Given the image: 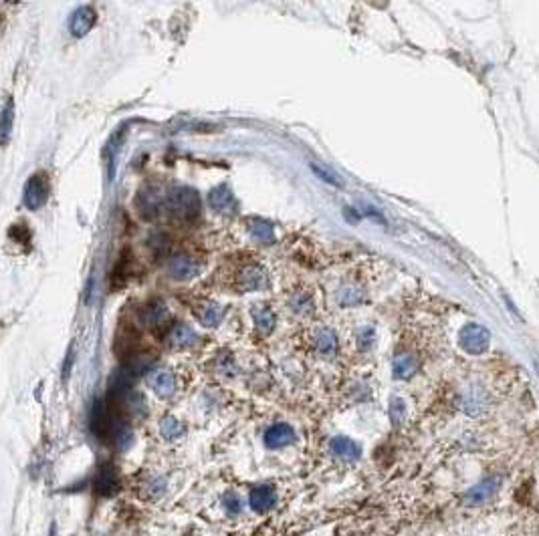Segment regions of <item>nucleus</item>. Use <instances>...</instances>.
I'll return each instance as SVG.
<instances>
[{"label":"nucleus","mask_w":539,"mask_h":536,"mask_svg":"<svg viewBox=\"0 0 539 536\" xmlns=\"http://www.w3.org/2000/svg\"><path fill=\"white\" fill-rule=\"evenodd\" d=\"M160 432L166 439H178L182 434H184V425L174 420V418H166L162 423H160Z\"/></svg>","instance_id":"obj_18"},{"label":"nucleus","mask_w":539,"mask_h":536,"mask_svg":"<svg viewBox=\"0 0 539 536\" xmlns=\"http://www.w3.org/2000/svg\"><path fill=\"white\" fill-rule=\"evenodd\" d=\"M25 206L29 210H39L47 204L49 200V181L45 178V174H34L29 178L27 186H25Z\"/></svg>","instance_id":"obj_3"},{"label":"nucleus","mask_w":539,"mask_h":536,"mask_svg":"<svg viewBox=\"0 0 539 536\" xmlns=\"http://www.w3.org/2000/svg\"><path fill=\"white\" fill-rule=\"evenodd\" d=\"M147 246H149V250L154 252V256H158V259H160V256H166V254H168V250H170V238H168L166 234H162V232L152 234Z\"/></svg>","instance_id":"obj_17"},{"label":"nucleus","mask_w":539,"mask_h":536,"mask_svg":"<svg viewBox=\"0 0 539 536\" xmlns=\"http://www.w3.org/2000/svg\"><path fill=\"white\" fill-rule=\"evenodd\" d=\"M117 486L119 484H117V474H115L114 466H109V464L101 466L95 476V492L101 496H109L117 490Z\"/></svg>","instance_id":"obj_10"},{"label":"nucleus","mask_w":539,"mask_h":536,"mask_svg":"<svg viewBox=\"0 0 539 536\" xmlns=\"http://www.w3.org/2000/svg\"><path fill=\"white\" fill-rule=\"evenodd\" d=\"M293 439L295 432L291 430V425H287V423H277V425L269 427L267 434H265V444H267V448H271V450L285 448V446H289Z\"/></svg>","instance_id":"obj_8"},{"label":"nucleus","mask_w":539,"mask_h":536,"mask_svg":"<svg viewBox=\"0 0 539 536\" xmlns=\"http://www.w3.org/2000/svg\"><path fill=\"white\" fill-rule=\"evenodd\" d=\"M168 339L178 349H188V347H192L198 341V333L190 325H176L172 327Z\"/></svg>","instance_id":"obj_11"},{"label":"nucleus","mask_w":539,"mask_h":536,"mask_svg":"<svg viewBox=\"0 0 539 536\" xmlns=\"http://www.w3.org/2000/svg\"><path fill=\"white\" fill-rule=\"evenodd\" d=\"M95 20H98V13L91 6H81L73 13V17L69 20V31L75 36H85L95 27Z\"/></svg>","instance_id":"obj_6"},{"label":"nucleus","mask_w":539,"mask_h":536,"mask_svg":"<svg viewBox=\"0 0 539 536\" xmlns=\"http://www.w3.org/2000/svg\"><path fill=\"white\" fill-rule=\"evenodd\" d=\"M208 202H211V206H213L216 212H232L234 208V198L230 194V190L227 186H218V188H214L213 192L208 194Z\"/></svg>","instance_id":"obj_13"},{"label":"nucleus","mask_w":539,"mask_h":536,"mask_svg":"<svg viewBox=\"0 0 539 536\" xmlns=\"http://www.w3.org/2000/svg\"><path fill=\"white\" fill-rule=\"evenodd\" d=\"M265 284V275L259 268H248L245 270V275H241V287L245 291H259Z\"/></svg>","instance_id":"obj_16"},{"label":"nucleus","mask_w":539,"mask_h":536,"mask_svg":"<svg viewBox=\"0 0 539 536\" xmlns=\"http://www.w3.org/2000/svg\"><path fill=\"white\" fill-rule=\"evenodd\" d=\"M142 321L152 331H164L166 327H170L172 317H170V310L164 303H152L142 312Z\"/></svg>","instance_id":"obj_5"},{"label":"nucleus","mask_w":539,"mask_h":536,"mask_svg":"<svg viewBox=\"0 0 539 536\" xmlns=\"http://www.w3.org/2000/svg\"><path fill=\"white\" fill-rule=\"evenodd\" d=\"M114 444L119 450H128L131 446V432L128 425H119L114 432Z\"/></svg>","instance_id":"obj_20"},{"label":"nucleus","mask_w":539,"mask_h":536,"mask_svg":"<svg viewBox=\"0 0 539 536\" xmlns=\"http://www.w3.org/2000/svg\"><path fill=\"white\" fill-rule=\"evenodd\" d=\"M255 319H257V327L262 329L265 333H269L273 329V323H275V317L269 309H261L255 312Z\"/></svg>","instance_id":"obj_22"},{"label":"nucleus","mask_w":539,"mask_h":536,"mask_svg":"<svg viewBox=\"0 0 539 536\" xmlns=\"http://www.w3.org/2000/svg\"><path fill=\"white\" fill-rule=\"evenodd\" d=\"M166 208L174 218L190 222L200 214V198L190 188H176L166 198Z\"/></svg>","instance_id":"obj_1"},{"label":"nucleus","mask_w":539,"mask_h":536,"mask_svg":"<svg viewBox=\"0 0 539 536\" xmlns=\"http://www.w3.org/2000/svg\"><path fill=\"white\" fill-rule=\"evenodd\" d=\"M225 317V307L216 305V303H208L202 309L198 310V319L206 327H216Z\"/></svg>","instance_id":"obj_15"},{"label":"nucleus","mask_w":539,"mask_h":536,"mask_svg":"<svg viewBox=\"0 0 539 536\" xmlns=\"http://www.w3.org/2000/svg\"><path fill=\"white\" fill-rule=\"evenodd\" d=\"M311 172H315V174L324 179V181H327V184H333V186H342V184H340V179L335 178L333 174H329V172H326L324 167H319V165H315V163H311Z\"/></svg>","instance_id":"obj_24"},{"label":"nucleus","mask_w":539,"mask_h":536,"mask_svg":"<svg viewBox=\"0 0 539 536\" xmlns=\"http://www.w3.org/2000/svg\"><path fill=\"white\" fill-rule=\"evenodd\" d=\"M135 206H138V210L142 214V218L152 220V218H156V216L162 212V194H160L158 190H154V188H146V190H142L140 195H138Z\"/></svg>","instance_id":"obj_4"},{"label":"nucleus","mask_w":539,"mask_h":536,"mask_svg":"<svg viewBox=\"0 0 539 536\" xmlns=\"http://www.w3.org/2000/svg\"><path fill=\"white\" fill-rule=\"evenodd\" d=\"M13 123H15V103L13 99H6L2 111H0V146H6L13 133Z\"/></svg>","instance_id":"obj_12"},{"label":"nucleus","mask_w":539,"mask_h":536,"mask_svg":"<svg viewBox=\"0 0 539 536\" xmlns=\"http://www.w3.org/2000/svg\"><path fill=\"white\" fill-rule=\"evenodd\" d=\"M49 536H57V524H51V535Z\"/></svg>","instance_id":"obj_25"},{"label":"nucleus","mask_w":539,"mask_h":536,"mask_svg":"<svg viewBox=\"0 0 539 536\" xmlns=\"http://www.w3.org/2000/svg\"><path fill=\"white\" fill-rule=\"evenodd\" d=\"M114 422V413L109 411L107 404L103 399H95V404L91 407V432L95 434V438L103 441L107 438H114V432L119 427Z\"/></svg>","instance_id":"obj_2"},{"label":"nucleus","mask_w":539,"mask_h":536,"mask_svg":"<svg viewBox=\"0 0 539 536\" xmlns=\"http://www.w3.org/2000/svg\"><path fill=\"white\" fill-rule=\"evenodd\" d=\"M152 387L160 397H172L176 391V377L170 371H158L152 377Z\"/></svg>","instance_id":"obj_14"},{"label":"nucleus","mask_w":539,"mask_h":536,"mask_svg":"<svg viewBox=\"0 0 539 536\" xmlns=\"http://www.w3.org/2000/svg\"><path fill=\"white\" fill-rule=\"evenodd\" d=\"M168 270H170L172 278H174V280H180V282L192 280V278H197L198 273H200L197 262L190 259V256H184V254H178V256H174V259L170 260Z\"/></svg>","instance_id":"obj_7"},{"label":"nucleus","mask_w":539,"mask_h":536,"mask_svg":"<svg viewBox=\"0 0 539 536\" xmlns=\"http://www.w3.org/2000/svg\"><path fill=\"white\" fill-rule=\"evenodd\" d=\"M8 236L20 244L31 242V230L25 226V224H13L11 230H8Z\"/></svg>","instance_id":"obj_21"},{"label":"nucleus","mask_w":539,"mask_h":536,"mask_svg":"<svg viewBox=\"0 0 539 536\" xmlns=\"http://www.w3.org/2000/svg\"><path fill=\"white\" fill-rule=\"evenodd\" d=\"M225 508H227V512H229V514L237 516V514L241 512V500H239V496H237V494H232V492H229V494L225 496Z\"/></svg>","instance_id":"obj_23"},{"label":"nucleus","mask_w":539,"mask_h":536,"mask_svg":"<svg viewBox=\"0 0 539 536\" xmlns=\"http://www.w3.org/2000/svg\"><path fill=\"white\" fill-rule=\"evenodd\" d=\"M251 234L255 238L262 240V242H271L273 240V228L269 226L267 222H253L251 224Z\"/></svg>","instance_id":"obj_19"},{"label":"nucleus","mask_w":539,"mask_h":536,"mask_svg":"<svg viewBox=\"0 0 539 536\" xmlns=\"http://www.w3.org/2000/svg\"><path fill=\"white\" fill-rule=\"evenodd\" d=\"M248 502H251V508L257 510V512H267L271 510L275 502H277V496H275V490L271 486H259L255 488L248 496Z\"/></svg>","instance_id":"obj_9"}]
</instances>
